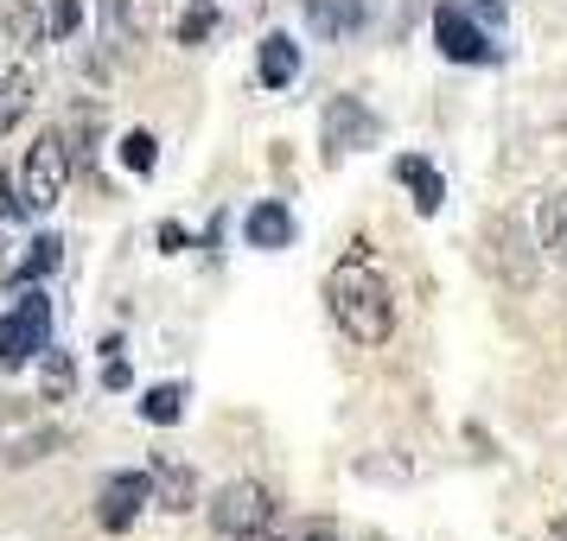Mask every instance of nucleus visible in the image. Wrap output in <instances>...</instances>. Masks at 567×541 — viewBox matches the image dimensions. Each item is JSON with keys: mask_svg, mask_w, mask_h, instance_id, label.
Masks as SVG:
<instances>
[{"mask_svg": "<svg viewBox=\"0 0 567 541\" xmlns=\"http://www.w3.org/2000/svg\"><path fill=\"white\" fill-rule=\"evenodd\" d=\"M326 306H332L338 332L351 337V344H389L395 337V293H389V281L370 268V261L351 249V261H338L332 281H326Z\"/></svg>", "mask_w": 567, "mask_h": 541, "instance_id": "obj_1", "label": "nucleus"}, {"mask_svg": "<svg viewBox=\"0 0 567 541\" xmlns=\"http://www.w3.org/2000/svg\"><path fill=\"white\" fill-rule=\"evenodd\" d=\"M78 173V154H71V141L64 134H39L27 147V166H20V198H27L32 217H45V210L64 205V185Z\"/></svg>", "mask_w": 567, "mask_h": 541, "instance_id": "obj_2", "label": "nucleus"}, {"mask_svg": "<svg viewBox=\"0 0 567 541\" xmlns=\"http://www.w3.org/2000/svg\"><path fill=\"white\" fill-rule=\"evenodd\" d=\"M45 337H52V300L39 287H27L13 300V312H0V370H20L27 357H39Z\"/></svg>", "mask_w": 567, "mask_h": 541, "instance_id": "obj_3", "label": "nucleus"}, {"mask_svg": "<svg viewBox=\"0 0 567 541\" xmlns=\"http://www.w3.org/2000/svg\"><path fill=\"white\" fill-rule=\"evenodd\" d=\"M64 446H71V434L52 427L45 414L0 408V465H39V459H52V452H64Z\"/></svg>", "mask_w": 567, "mask_h": 541, "instance_id": "obj_4", "label": "nucleus"}, {"mask_svg": "<svg viewBox=\"0 0 567 541\" xmlns=\"http://www.w3.org/2000/svg\"><path fill=\"white\" fill-rule=\"evenodd\" d=\"M377 141H383V122H377V108L363 103V96H332L326 103V122H319L326 159H344V154H358V147H377Z\"/></svg>", "mask_w": 567, "mask_h": 541, "instance_id": "obj_5", "label": "nucleus"}, {"mask_svg": "<svg viewBox=\"0 0 567 541\" xmlns=\"http://www.w3.org/2000/svg\"><path fill=\"white\" fill-rule=\"evenodd\" d=\"M275 522V497H268V485H256V478H236V485L217 490V503H210V529L217 535H256V529H268Z\"/></svg>", "mask_w": 567, "mask_h": 541, "instance_id": "obj_6", "label": "nucleus"}, {"mask_svg": "<svg viewBox=\"0 0 567 541\" xmlns=\"http://www.w3.org/2000/svg\"><path fill=\"white\" fill-rule=\"evenodd\" d=\"M154 503V471H115L103 490H96V522H103L109 535H122L141 522V510Z\"/></svg>", "mask_w": 567, "mask_h": 541, "instance_id": "obj_7", "label": "nucleus"}, {"mask_svg": "<svg viewBox=\"0 0 567 541\" xmlns=\"http://www.w3.org/2000/svg\"><path fill=\"white\" fill-rule=\"evenodd\" d=\"M434 45L446 58H453V64H491V39L485 32H478V20H472V13H465L460 0H440L434 7Z\"/></svg>", "mask_w": 567, "mask_h": 541, "instance_id": "obj_8", "label": "nucleus"}, {"mask_svg": "<svg viewBox=\"0 0 567 541\" xmlns=\"http://www.w3.org/2000/svg\"><path fill=\"white\" fill-rule=\"evenodd\" d=\"M147 471H154V503H159V510L185 516L192 503H198V478H192V465H185V459H166V452H159Z\"/></svg>", "mask_w": 567, "mask_h": 541, "instance_id": "obj_9", "label": "nucleus"}, {"mask_svg": "<svg viewBox=\"0 0 567 541\" xmlns=\"http://www.w3.org/2000/svg\"><path fill=\"white\" fill-rule=\"evenodd\" d=\"M300 13H307V27L319 32V39H351V32L370 20L363 0H300Z\"/></svg>", "mask_w": 567, "mask_h": 541, "instance_id": "obj_10", "label": "nucleus"}, {"mask_svg": "<svg viewBox=\"0 0 567 541\" xmlns=\"http://www.w3.org/2000/svg\"><path fill=\"white\" fill-rule=\"evenodd\" d=\"M243 236H249V249H287V242H293V210H287L281 198H261V205H249V217H243Z\"/></svg>", "mask_w": 567, "mask_h": 541, "instance_id": "obj_11", "label": "nucleus"}, {"mask_svg": "<svg viewBox=\"0 0 567 541\" xmlns=\"http://www.w3.org/2000/svg\"><path fill=\"white\" fill-rule=\"evenodd\" d=\"M536 242L548 261H561L567 268V185H555V191H542L536 205Z\"/></svg>", "mask_w": 567, "mask_h": 541, "instance_id": "obj_12", "label": "nucleus"}, {"mask_svg": "<svg viewBox=\"0 0 567 541\" xmlns=\"http://www.w3.org/2000/svg\"><path fill=\"white\" fill-rule=\"evenodd\" d=\"M256 77L268 83V90H287V83L300 77V45H293L287 32H268L256 45Z\"/></svg>", "mask_w": 567, "mask_h": 541, "instance_id": "obj_13", "label": "nucleus"}, {"mask_svg": "<svg viewBox=\"0 0 567 541\" xmlns=\"http://www.w3.org/2000/svg\"><path fill=\"white\" fill-rule=\"evenodd\" d=\"M395 179H409L414 210H421V217H434V210L446 205V179H440V173H434L421 154H402V159H395Z\"/></svg>", "mask_w": 567, "mask_h": 541, "instance_id": "obj_14", "label": "nucleus"}, {"mask_svg": "<svg viewBox=\"0 0 567 541\" xmlns=\"http://www.w3.org/2000/svg\"><path fill=\"white\" fill-rule=\"evenodd\" d=\"M7 39L13 45H45L52 39V27H45V0H7Z\"/></svg>", "mask_w": 567, "mask_h": 541, "instance_id": "obj_15", "label": "nucleus"}, {"mask_svg": "<svg viewBox=\"0 0 567 541\" xmlns=\"http://www.w3.org/2000/svg\"><path fill=\"white\" fill-rule=\"evenodd\" d=\"M27 108H32V77L13 64V71H0V134L20 128V122H27Z\"/></svg>", "mask_w": 567, "mask_h": 541, "instance_id": "obj_16", "label": "nucleus"}, {"mask_svg": "<svg viewBox=\"0 0 567 541\" xmlns=\"http://www.w3.org/2000/svg\"><path fill=\"white\" fill-rule=\"evenodd\" d=\"M39 388H45V402H71V388H78V363H71V351H52V344H45Z\"/></svg>", "mask_w": 567, "mask_h": 541, "instance_id": "obj_17", "label": "nucleus"}, {"mask_svg": "<svg viewBox=\"0 0 567 541\" xmlns=\"http://www.w3.org/2000/svg\"><path fill=\"white\" fill-rule=\"evenodd\" d=\"M58 261H64V242H58V236H39V242H32L27 256L13 261V281H20V287H32L39 274H52Z\"/></svg>", "mask_w": 567, "mask_h": 541, "instance_id": "obj_18", "label": "nucleus"}, {"mask_svg": "<svg viewBox=\"0 0 567 541\" xmlns=\"http://www.w3.org/2000/svg\"><path fill=\"white\" fill-rule=\"evenodd\" d=\"M210 32H217V7H210V0H185V13H179V27H173V39H179V45H205Z\"/></svg>", "mask_w": 567, "mask_h": 541, "instance_id": "obj_19", "label": "nucleus"}, {"mask_svg": "<svg viewBox=\"0 0 567 541\" xmlns=\"http://www.w3.org/2000/svg\"><path fill=\"white\" fill-rule=\"evenodd\" d=\"M141 414H147L154 427H173V420L185 414V388H179V383H159V388H147V395H141Z\"/></svg>", "mask_w": 567, "mask_h": 541, "instance_id": "obj_20", "label": "nucleus"}, {"mask_svg": "<svg viewBox=\"0 0 567 541\" xmlns=\"http://www.w3.org/2000/svg\"><path fill=\"white\" fill-rule=\"evenodd\" d=\"M109 7H115V27L128 39H147L159 27V0H109Z\"/></svg>", "mask_w": 567, "mask_h": 541, "instance_id": "obj_21", "label": "nucleus"}, {"mask_svg": "<svg viewBox=\"0 0 567 541\" xmlns=\"http://www.w3.org/2000/svg\"><path fill=\"white\" fill-rule=\"evenodd\" d=\"M122 166H128V173H154V166H159V141L147 128L122 134Z\"/></svg>", "mask_w": 567, "mask_h": 541, "instance_id": "obj_22", "label": "nucleus"}, {"mask_svg": "<svg viewBox=\"0 0 567 541\" xmlns=\"http://www.w3.org/2000/svg\"><path fill=\"white\" fill-rule=\"evenodd\" d=\"M83 20V7L78 0H45V27H52V39H71Z\"/></svg>", "mask_w": 567, "mask_h": 541, "instance_id": "obj_23", "label": "nucleus"}, {"mask_svg": "<svg viewBox=\"0 0 567 541\" xmlns=\"http://www.w3.org/2000/svg\"><path fill=\"white\" fill-rule=\"evenodd\" d=\"M13 217H32V210H27V198H20V185L0 173V223H13Z\"/></svg>", "mask_w": 567, "mask_h": 541, "instance_id": "obj_24", "label": "nucleus"}, {"mask_svg": "<svg viewBox=\"0 0 567 541\" xmlns=\"http://www.w3.org/2000/svg\"><path fill=\"white\" fill-rule=\"evenodd\" d=\"M159 249H166V256H179V249H185V230H179V223H166V230H159Z\"/></svg>", "mask_w": 567, "mask_h": 541, "instance_id": "obj_25", "label": "nucleus"}, {"mask_svg": "<svg viewBox=\"0 0 567 541\" xmlns=\"http://www.w3.org/2000/svg\"><path fill=\"white\" fill-rule=\"evenodd\" d=\"M472 7H478L485 20H497V13H504V0H472Z\"/></svg>", "mask_w": 567, "mask_h": 541, "instance_id": "obj_26", "label": "nucleus"}, {"mask_svg": "<svg viewBox=\"0 0 567 541\" xmlns=\"http://www.w3.org/2000/svg\"><path fill=\"white\" fill-rule=\"evenodd\" d=\"M555 541H567V516H555Z\"/></svg>", "mask_w": 567, "mask_h": 541, "instance_id": "obj_27", "label": "nucleus"}, {"mask_svg": "<svg viewBox=\"0 0 567 541\" xmlns=\"http://www.w3.org/2000/svg\"><path fill=\"white\" fill-rule=\"evenodd\" d=\"M236 541H275V535H268V529H256V535H236Z\"/></svg>", "mask_w": 567, "mask_h": 541, "instance_id": "obj_28", "label": "nucleus"}, {"mask_svg": "<svg viewBox=\"0 0 567 541\" xmlns=\"http://www.w3.org/2000/svg\"><path fill=\"white\" fill-rule=\"evenodd\" d=\"M307 541H332V535H326V529H312V535H307Z\"/></svg>", "mask_w": 567, "mask_h": 541, "instance_id": "obj_29", "label": "nucleus"}, {"mask_svg": "<svg viewBox=\"0 0 567 541\" xmlns=\"http://www.w3.org/2000/svg\"><path fill=\"white\" fill-rule=\"evenodd\" d=\"M0 268H7V242H0Z\"/></svg>", "mask_w": 567, "mask_h": 541, "instance_id": "obj_30", "label": "nucleus"}]
</instances>
